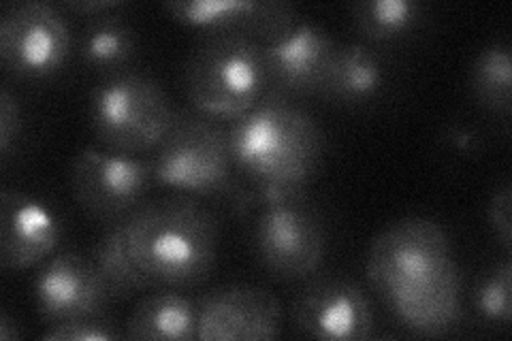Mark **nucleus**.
Masks as SVG:
<instances>
[{
  "label": "nucleus",
  "mask_w": 512,
  "mask_h": 341,
  "mask_svg": "<svg viewBox=\"0 0 512 341\" xmlns=\"http://www.w3.org/2000/svg\"><path fill=\"white\" fill-rule=\"evenodd\" d=\"M367 282L391 316L414 335L442 337L461 314V271L436 220L410 216L372 241Z\"/></svg>",
  "instance_id": "1"
},
{
  "label": "nucleus",
  "mask_w": 512,
  "mask_h": 341,
  "mask_svg": "<svg viewBox=\"0 0 512 341\" xmlns=\"http://www.w3.org/2000/svg\"><path fill=\"white\" fill-rule=\"evenodd\" d=\"M227 135L235 171L256 188L259 199L301 192L325 152L323 133L312 116L269 94L231 120Z\"/></svg>",
  "instance_id": "2"
},
{
  "label": "nucleus",
  "mask_w": 512,
  "mask_h": 341,
  "mask_svg": "<svg viewBox=\"0 0 512 341\" xmlns=\"http://www.w3.org/2000/svg\"><path fill=\"white\" fill-rule=\"evenodd\" d=\"M137 265L158 286H197L210 278L218 252V220L188 194L139 205L124 218Z\"/></svg>",
  "instance_id": "3"
},
{
  "label": "nucleus",
  "mask_w": 512,
  "mask_h": 341,
  "mask_svg": "<svg viewBox=\"0 0 512 341\" xmlns=\"http://www.w3.org/2000/svg\"><path fill=\"white\" fill-rule=\"evenodd\" d=\"M154 180L188 197H227L248 207L254 194L237 186L227 131L210 118L175 116L152 158Z\"/></svg>",
  "instance_id": "4"
},
{
  "label": "nucleus",
  "mask_w": 512,
  "mask_h": 341,
  "mask_svg": "<svg viewBox=\"0 0 512 341\" xmlns=\"http://www.w3.org/2000/svg\"><path fill=\"white\" fill-rule=\"evenodd\" d=\"M186 96L205 118L235 120L267 94L263 45L242 37H207L186 64Z\"/></svg>",
  "instance_id": "5"
},
{
  "label": "nucleus",
  "mask_w": 512,
  "mask_h": 341,
  "mask_svg": "<svg viewBox=\"0 0 512 341\" xmlns=\"http://www.w3.org/2000/svg\"><path fill=\"white\" fill-rule=\"evenodd\" d=\"M88 118L109 152L137 156L156 150L175 120L165 90L148 75L120 71L96 84Z\"/></svg>",
  "instance_id": "6"
},
{
  "label": "nucleus",
  "mask_w": 512,
  "mask_h": 341,
  "mask_svg": "<svg viewBox=\"0 0 512 341\" xmlns=\"http://www.w3.org/2000/svg\"><path fill=\"white\" fill-rule=\"evenodd\" d=\"M254 248L261 265L282 282L308 280L325 256V226L301 192L261 199Z\"/></svg>",
  "instance_id": "7"
},
{
  "label": "nucleus",
  "mask_w": 512,
  "mask_h": 341,
  "mask_svg": "<svg viewBox=\"0 0 512 341\" xmlns=\"http://www.w3.org/2000/svg\"><path fill=\"white\" fill-rule=\"evenodd\" d=\"M71 50L69 22L50 3H15L0 18V58L15 77H54L67 64Z\"/></svg>",
  "instance_id": "8"
},
{
  "label": "nucleus",
  "mask_w": 512,
  "mask_h": 341,
  "mask_svg": "<svg viewBox=\"0 0 512 341\" xmlns=\"http://www.w3.org/2000/svg\"><path fill=\"white\" fill-rule=\"evenodd\" d=\"M69 180L75 201L90 216L120 222L141 205L152 182V160L99 148L77 152Z\"/></svg>",
  "instance_id": "9"
},
{
  "label": "nucleus",
  "mask_w": 512,
  "mask_h": 341,
  "mask_svg": "<svg viewBox=\"0 0 512 341\" xmlns=\"http://www.w3.org/2000/svg\"><path fill=\"white\" fill-rule=\"evenodd\" d=\"M37 314L50 327L105 316L109 292L92 258L77 252H58L47 258L32 282Z\"/></svg>",
  "instance_id": "10"
},
{
  "label": "nucleus",
  "mask_w": 512,
  "mask_h": 341,
  "mask_svg": "<svg viewBox=\"0 0 512 341\" xmlns=\"http://www.w3.org/2000/svg\"><path fill=\"white\" fill-rule=\"evenodd\" d=\"M165 9L175 22L212 37H242L259 45L280 41L301 22L295 5L284 0H178Z\"/></svg>",
  "instance_id": "11"
},
{
  "label": "nucleus",
  "mask_w": 512,
  "mask_h": 341,
  "mask_svg": "<svg viewBox=\"0 0 512 341\" xmlns=\"http://www.w3.org/2000/svg\"><path fill=\"white\" fill-rule=\"evenodd\" d=\"M282 333V305L269 290L252 284H227L197 303V339L267 341Z\"/></svg>",
  "instance_id": "12"
},
{
  "label": "nucleus",
  "mask_w": 512,
  "mask_h": 341,
  "mask_svg": "<svg viewBox=\"0 0 512 341\" xmlns=\"http://www.w3.org/2000/svg\"><path fill=\"white\" fill-rule=\"evenodd\" d=\"M293 322L303 337L329 341L370 339L374 314L365 292L344 278H318L293 303Z\"/></svg>",
  "instance_id": "13"
},
{
  "label": "nucleus",
  "mask_w": 512,
  "mask_h": 341,
  "mask_svg": "<svg viewBox=\"0 0 512 341\" xmlns=\"http://www.w3.org/2000/svg\"><path fill=\"white\" fill-rule=\"evenodd\" d=\"M335 50L338 43L323 26L301 20L280 41L263 45L267 94L286 101L288 96L320 94Z\"/></svg>",
  "instance_id": "14"
},
{
  "label": "nucleus",
  "mask_w": 512,
  "mask_h": 341,
  "mask_svg": "<svg viewBox=\"0 0 512 341\" xmlns=\"http://www.w3.org/2000/svg\"><path fill=\"white\" fill-rule=\"evenodd\" d=\"M62 235L52 207L26 192L5 188L0 192V265L22 271L43 263Z\"/></svg>",
  "instance_id": "15"
},
{
  "label": "nucleus",
  "mask_w": 512,
  "mask_h": 341,
  "mask_svg": "<svg viewBox=\"0 0 512 341\" xmlns=\"http://www.w3.org/2000/svg\"><path fill=\"white\" fill-rule=\"evenodd\" d=\"M124 337L143 341L197 339V303L173 290L154 292L141 299L128 316Z\"/></svg>",
  "instance_id": "16"
},
{
  "label": "nucleus",
  "mask_w": 512,
  "mask_h": 341,
  "mask_svg": "<svg viewBox=\"0 0 512 341\" xmlns=\"http://www.w3.org/2000/svg\"><path fill=\"white\" fill-rule=\"evenodd\" d=\"M382 86L384 69L376 52L361 43H346L335 50L320 94L340 105H361L376 99Z\"/></svg>",
  "instance_id": "17"
},
{
  "label": "nucleus",
  "mask_w": 512,
  "mask_h": 341,
  "mask_svg": "<svg viewBox=\"0 0 512 341\" xmlns=\"http://www.w3.org/2000/svg\"><path fill=\"white\" fill-rule=\"evenodd\" d=\"M90 258L96 271H99L111 299H128L139 295V292H146L158 286L150 275L137 265L131 250H128L124 220L109 226L103 237L96 241Z\"/></svg>",
  "instance_id": "18"
},
{
  "label": "nucleus",
  "mask_w": 512,
  "mask_h": 341,
  "mask_svg": "<svg viewBox=\"0 0 512 341\" xmlns=\"http://www.w3.org/2000/svg\"><path fill=\"white\" fill-rule=\"evenodd\" d=\"M137 52V35L118 15H101L86 30L79 58L99 73H120Z\"/></svg>",
  "instance_id": "19"
},
{
  "label": "nucleus",
  "mask_w": 512,
  "mask_h": 341,
  "mask_svg": "<svg viewBox=\"0 0 512 341\" xmlns=\"http://www.w3.org/2000/svg\"><path fill=\"white\" fill-rule=\"evenodd\" d=\"M470 92L474 101L491 113L508 116L512 107L510 45L493 41L480 50L470 67Z\"/></svg>",
  "instance_id": "20"
},
{
  "label": "nucleus",
  "mask_w": 512,
  "mask_h": 341,
  "mask_svg": "<svg viewBox=\"0 0 512 341\" xmlns=\"http://www.w3.org/2000/svg\"><path fill=\"white\" fill-rule=\"evenodd\" d=\"M352 24L365 39L389 43L419 28L425 7L414 0H365L350 9Z\"/></svg>",
  "instance_id": "21"
},
{
  "label": "nucleus",
  "mask_w": 512,
  "mask_h": 341,
  "mask_svg": "<svg viewBox=\"0 0 512 341\" xmlns=\"http://www.w3.org/2000/svg\"><path fill=\"white\" fill-rule=\"evenodd\" d=\"M512 263L506 256L493 265L474 288L476 314L495 327H506L512 314Z\"/></svg>",
  "instance_id": "22"
},
{
  "label": "nucleus",
  "mask_w": 512,
  "mask_h": 341,
  "mask_svg": "<svg viewBox=\"0 0 512 341\" xmlns=\"http://www.w3.org/2000/svg\"><path fill=\"white\" fill-rule=\"evenodd\" d=\"M118 337L124 335H120L114 329V324L105 320V316L56 324V327H50V331L43 333L45 341H111Z\"/></svg>",
  "instance_id": "23"
},
{
  "label": "nucleus",
  "mask_w": 512,
  "mask_h": 341,
  "mask_svg": "<svg viewBox=\"0 0 512 341\" xmlns=\"http://www.w3.org/2000/svg\"><path fill=\"white\" fill-rule=\"evenodd\" d=\"M487 220L491 231L502 243V248L506 254H510L512 248V190L510 184L500 186L498 190L493 192V197L489 201V209H487Z\"/></svg>",
  "instance_id": "24"
},
{
  "label": "nucleus",
  "mask_w": 512,
  "mask_h": 341,
  "mask_svg": "<svg viewBox=\"0 0 512 341\" xmlns=\"http://www.w3.org/2000/svg\"><path fill=\"white\" fill-rule=\"evenodd\" d=\"M20 126V103L7 88H3V92H0V154H3V158L9 156L13 139L20 135Z\"/></svg>",
  "instance_id": "25"
},
{
  "label": "nucleus",
  "mask_w": 512,
  "mask_h": 341,
  "mask_svg": "<svg viewBox=\"0 0 512 341\" xmlns=\"http://www.w3.org/2000/svg\"><path fill=\"white\" fill-rule=\"evenodd\" d=\"M122 3H116V0H94V3H67L69 11H77V13H86V15H105L111 9H118Z\"/></svg>",
  "instance_id": "26"
},
{
  "label": "nucleus",
  "mask_w": 512,
  "mask_h": 341,
  "mask_svg": "<svg viewBox=\"0 0 512 341\" xmlns=\"http://www.w3.org/2000/svg\"><path fill=\"white\" fill-rule=\"evenodd\" d=\"M18 337H22V331H20L18 324H15L7 316V312L0 314V339L7 341V339H18Z\"/></svg>",
  "instance_id": "27"
}]
</instances>
